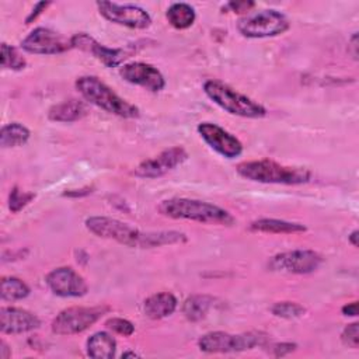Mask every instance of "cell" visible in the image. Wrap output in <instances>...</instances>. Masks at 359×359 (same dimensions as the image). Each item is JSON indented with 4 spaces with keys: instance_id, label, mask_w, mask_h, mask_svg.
Returning a JSON list of instances; mask_svg holds the SVG:
<instances>
[{
    "instance_id": "obj_33",
    "label": "cell",
    "mask_w": 359,
    "mask_h": 359,
    "mask_svg": "<svg viewBox=\"0 0 359 359\" xmlns=\"http://www.w3.org/2000/svg\"><path fill=\"white\" fill-rule=\"evenodd\" d=\"M48 6H50L49 1H39V3H36V6H35V7L32 8V11L29 13V15L25 18V22L29 24V22H32L34 20H36V17H38L39 14H42V11H45Z\"/></svg>"
},
{
    "instance_id": "obj_9",
    "label": "cell",
    "mask_w": 359,
    "mask_h": 359,
    "mask_svg": "<svg viewBox=\"0 0 359 359\" xmlns=\"http://www.w3.org/2000/svg\"><path fill=\"white\" fill-rule=\"evenodd\" d=\"M321 262V255L313 250H292L271 257L268 268L275 272L303 275L314 272Z\"/></svg>"
},
{
    "instance_id": "obj_23",
    "label": "cell",
    "mask_w": 359,
    "mask_h": 359,
    "mask_svg": "<svg viewBox=\"0 0 359 359\" xmlns=\"http://www.w3.org/2000/svg\"><path fill=\"white\" fill-rule=\"evenodd\" d=\"M213 304V297L206 294L189 296L182 304V313L189 321H199L206 317Z\"/></svg>"
},
{
    "instance_id": "obj_25",
    "label": "cell",
    "mask_w": 359,
    "mask_h": 359,
    "mask_svg": "<svg viewBox=\"0 0 359 359\" xmlns=\"http://www.w3.org/2000/svg\"><path fill=\"white\" fill-rule=\"evenodd\" d=\"M29 287L25 282L15 276H3L0 286V296L6 302H15L27 297Z\"/></svg>"
},
{
    "instance_id": "obj_28",
    "label": "cell",
    "mask_w": 359,
    "mask_h": 359,
    "mask_svg": "<svg viewBox=\"0 0 359 359\" xmlns=\"http://www.w3.org/2000/svg\"><path fill=\"white\" fill-rule=\"evenodd\" d=\"M35 198L34 192H27V191H21L18 187H14L10 191L8 195V208L13 213L20 212L24 206H27L32 199Z\"/></svg>"
},
{
    "instance_id": "obj_26",
    "label": "cell",
    "mask_w": 359,
    "mask_h": 359,
    "mask_svg": "<svg viewBox=\"0 0 359 359\" xmlns=\"http://www.w3.org/2000/svg\"><path fill=\"white\" fill-rule=\"evenodd\" d=\"M271 313L280 318L293 320V318H299V317L304 316L306 309L296 302H276L271 307Z\"/></svg>"
},
{
    "instance_id": "obj_30",
    "label": "cell",
    "mask_w": 359,
    "mask_h": 359,
    "mask_svg": "<svg viewBox=\"0 0 359 359\" xmlns=\"http://www.w3.org/2000/svg\"><path fill=\"white\" fill-rule=\"evenodd\" d=\"M342 342L349 348H358L359 345V324L352 323L346 325L341 334Z\"/></svg>"
},
{
    "instance_id": "obj_35",
    "label": "cell",
    "mask_w": 359,
    "mask_h": 359,
    "mask_svg": "<svg viewBox=\"0 0 359 359\" xmlns=\"http://www.w3.org/2000/svg\"><path fill=\"white\" fill-rule=\"evenodd\" d=\"M88 194H91V188L86 187L83 189H70V191L65 192L63 195L65 196H81V195H88Z\"/></svg>"
},
{
    "instance_id": "obj_32",
    "label": "cell",
    "mask_w": 359,
    "mask_h": 359,
    "mask_svg": "<svg viewBox=\"0 0 359 359\" xmlns=\"http://www.w3.org/2000/svg\"><path fill=\"white\" fill-rule=\"evenodd\" d=\"M255 6L254 1H230L227 7L233 13H247Z\"/></svg>"
},
{
    "instance_id": "obj_18",
    "label": "cell",
    "mask_w": 359,
    "mask_h": 359,
    "mask_svg": "<svg viewBox=\"0 0 359 359\" xmlns=\"http://www.w3.org/2000/svg\"><path fill=\"white\" fill-rule=\"evenodd\" d=\"M177 297L170 292H160L149 296L143 303L144 314L151 320H161L171 316L177 309Z\"/></svg>"
},
{
    "instance_id": "obj_19",
    "label": "cell",
    "mask_w": 359,
    "mask_h": 359,
    "mask_svg": "<svg viewBox=\"0 0 359 359\" xmlns=\"http://www.w3.org/2000/svg\"><path fill=\"white\" fill-rule=\"evenodd\" d=\"M87 112L88 109L86 102L70 98L50 107V109L48 111V118L55 122H74L86 116Z\"/></svg>"
},
{
    "instance_id": "obj_11",
    "label": "cell",
    "mask_w": 359,
    "mask_h": 359,
    "mask_svg": "<svg viewBox=\"0 0 359 359\" xmlns=\"http://www.w3.org/2000/svg\"><path fill=\"white\" fill-rule=\"evenodd\" d=\"M21 48L28 53L56 55L69 50L72 43L53 29L38 27L21 41Z\"/></svg>"
},
{
    "instance_id": "obj_12",
    "label": "cell",
    "mask_w": 359,
    "mask_h": 359,
    "mask_svg": "<svg viewBox=\"0 0 359 359\" xmlns=\"http://www.w3.org/2000/svg\"><path fill=\"white\" fill-rule=\"evenodd\" d=\"M188 158V153L181 146H174L163 150L160 154L143 160L133 171L140 178H158L181 165Z\"/></svg>"
},
{
    "instance_id": "obj_36",
    "label": "cell",
    "mask_w": 359,
    "mask_h": 359,
    "mask_svg": "<svg viewBox=\"0 0 359 359\" xmlns=\"http://www.w3.org/2000/svg\"><path fill=\"white\" fill-rule=\"evenodd\" d=\"M349 52L352 53L353 59H358V34L355 32L352 36H351V41H349Z\"/></svg>"
},
{
    "instance_id": "obj_1",
    "label": "cell",
    "mask_w": 359,
    "mask_h": 359,
    "mask_svg": "<svg viewBox=\"0 0 359 359\" xmlns=\"http://www.w3.org/2000/svg\"><path fill=\"white\" fill-rule=\"evenodd\" d=\"M86 227L90 233L98 237L115 240L119 244L133 248H154L187 241V236L181 231H142L128 223L108 216H90L86 219Z\"/></svg>"
},
{
    "instance_id": "obj_29",
    "label": "cell",
    "mask_w": 359,
    "mask_h": 359,
    "mask_svg": "<svg viewBox=\"0 0 359 359\" xmlns=\"http://www.w3.org/2000/svg\"><path fill=\"white\" fill-rule=\"evenodd\" d=\"M105 327L111 330L115 334L123 335V337H130L135 332V325L122 317H111L105 321Z\"/></svg>"
},
{
    "instance_id": "obj_14",
    "label": "cell",
    "mask_w": 359,
    "mask_h": 359,
    "mask_svg": "<svg viewBox=\"0 0 359 359\" xmlns=\"http://www.w3.org/2000/svg\"><path fill=\"white\" fill-rule=\"evenodd\" d=\"M198 133L215 151L226 158H236L243 153L241 142L222 126L212 122H201Z\"/></svg>"
},
{
    "instance_id": "obj_38",
    "label": "cell",
    "mask_w": 359,
    "mask_h": 359,
    "mask_svg": "<svg viewBox=\"0 0 359 359\" xmlns=\"http://www.w3.org/2000/svg\"><path fill=\"white\" fill-rule=\"evenodd\" d=\"M358 237H359V236H358V230H353V231L348 236V240H349V243H351L353 247H358V244H359V243H358Z\"/></svg>"
},
{
    "instance_id": "obj_3",
    "label": "cell",
    "mask_w": 359,
    "mask_h": 359,
    "mask_svg": "<svg viewBox=\"0 0 359 359\" xmlns=\"http://www.w3.org/2000/svg\"><path fill=\"white\" fill-rule=\"evenodd\" d=\"M237 172L250 181L262 184L299 185L311 178V171L304 167H290L279 164L269 158L244 161L237 165Z\"/></svg>"
},
{
    "instance_id": "obj_37",
    "label": "cell",
    "mask_w": 359,
    "mask_h": 359,
    "mask_svg": "<svg viewBox=\"0 0 359 359\" xmlns=\"http://www.w3.org/2000/svg\"><path fill=\"white\" fill-rule=\"evenodd\" d=\"M0 356H1L3 359H7V358L10 356L8 346L6 345V342H4V341H1V344H0Z\"/></svg>"
},
{
    "instance_id": "obj_7",
    "label": "cell",
    "mask_w": 359,
    "mask_h": 359,
    "mask_svg": "<svg viewBox=\"0 0 359 359\" xmlns=\"http://www.w3.org/2000/svg\"><path fill=\"white\" fill-rule=\"evenodd\" d=\"M108 311V306L67 307L53 318L52 331L57 335H73L83 332L95 324Z\"/></svg>"
},
{
    "instance_id": "obj_15",
    "label": "cell",
    "mask_w": 359,
    "mask_h": 359,
    "mask_svg": "<svg viewBox=\"0 0 359 359\" xmlns=\"http://www.w3.org/2000/svg\"><path fill=\"white\" fill-rule=\"evenodd\" d=\"M70 43H72V48H77L83 52L93 55L97 60L104 63L107 67H115L129 56V52L126 49L104 46L86 32L74 34L70 38Z\"/></svg>"
},
{
    "instance_id": "obj_2",
    "label": "cell",
    "mask_w": 359,
    "mask_h": 359,
    "mask_svg": "<svg viewBox=\"0 0 359 359\" xmlns=\"http://www.w3.org/2000/svg\"><path fill=\"white\" fill-rule=\"evenodd\" d=\"M158 212L171 219H185L199 223L222 226H233L236 223V219L229 210L209 202L189 198L165 199L158 205Z\"/></svg>"
},
{
    "instance_id": "obj_34",
    "label": "cell",
    "mask_w": 359,
    "mask_h": 359,
    "mask_svg": "<svg viewBox=\"0 0 359 359\" xmlns=\"http://www.w3.org/2000/svg\"><path fill=\"white\" fill-rule=\"evenodd\" d=\"M344 316H349V317H356L358 316V302H351L348 304H345L341 309Z\"/></svg>"
},
{
    "instance_id": "obj_31",
    "label": "cell",
    "mask_w": 359,
    "mask_h": 359,
    "mask_svg": "<svg viewBox=\"0 0 359 359\" xmlns=\"http://www.w3.org/2000/svg\"><path fill=\"white\" fill-rule=\"evenodd\" d=\"M296 349V344L292 342H282V344H275L272 346V353L275 356H285L287 353H290L292 351Z\"/></svg>"
},
{
    "instance_id": "obj_21",
    "label": "cell",
    "mask_w": 359,
    "mask_h": 359,
    "mask_svg": "<svg viewBox=\"0 0 359 359\" xmlns=\"http://www.w3.org/2000/svg\"><path fill=\"white\" fill-rule=\"evenodd\" d=\"M250 230L261 231V233H272V234H296V233H304L306 226L294 222L264 217V219L251 222Z\"/></svg>"
},
{
    "instance_id": "obj_8",
    "label": "cell",
    "mask_w": 359,
    "mask_h": 359,
    "mask_svg": "<svg viewBox=\"0 0 359 359\" xmlns=\"http://www.w3.org/2000/svg\"><path fill=\"white\" fill-rule=\"evenodd\" d=\"M237 29L247 38L276 36L289 29V21L280 11L261 10L240 18Z\"/></svg>"
},
{
    "instance_id": "obj_16",
    "label": "cell",
    "mask_w": 359,
    "mask_h": 359,
    "mask_svg": "<svg viewBox=\"0 0 359 359\" xmlns=\"http://www.w3.org/2000/svg\"><path fill=\"white\" fill-rule=\"evenodd\" d=\"M119 74L125 81L144 87L146 90L153 93L163 90L165 86V80L160 70L156 69L153 65L144 62L125 63L119 69Z\"/></svg>"
},
{
    "instance_id": "obj_20",
    "label": "cell",
    "mask_w": 359,
    "mask_h": 359,
    "mask_svg": "<svg viewBox=\"0 0 359 359\" xmlns=\"http://www.w3.org/2000/svg\"><path fill=\"white\" fill-rule=\"evenodd\" d=\"M116 351L115 338L105 332L98 331L87 339V355L94 359H112Z\"/></svg>"
},
{
    "instance_id": "obj_27",
    "label": "cell",
    "mask_w": 359,
    "mask_h": 359,
    "mask_svg": "<svg viewBox=\"0 0 359 359\" xmlns=\"http://www.w3.org/2000/svg\"><path fill=\"white\" fill-rule=\"evenodd\" d=\"M27 65V60L24 56L18 53V50L6 42L1 43V66L3 69H11V70H21Z\"/></svg>"
},
{
    "instance_id": "obj_24",
    "label": "cell",
    "mask_w": 359,
    "mask_h": 359,
    "mask_svg": "<svg viewBox=\"0 0 359 359\" xmlns=\"http://www.w3.org/2000/svg\"><path fill=\"white\" fill-rule=\"evenodd\" d=\"M29 129L18 122L7 123L1 128L0 132V144L1 147H17L22 146L29 139Z\"/></svg>"
},
{
    "instance_id": "obj_17",
    "label": "cell",
    "mask_w": 359,
    "mask_h": 359,
    "mask_svg": "<svg viewBox=\"0 0 359 359\" xmlns=\"http://www.w3.org/2000/svg\"><path fill=\"white\" fill-rule=\"evenodd\" d=\"M41 320L31 311L20 307L0 309V330L3 334H22L36 330Z\"/></svg>"
},
{
    "instance_id": "obj_6",
    "label": "cell",
    "mask_w": 359,
    "mask_h": 359,
    "mask_svg": "<svg viewBox=\"0 0 359 359\" xmlns=\"http://www.w3.org/2000/svg\"><path fill=\"white\" fill-rule=\"evenodd\" d=\"M266 341L268 335L261 331H250L243 334L212 331L199 338L198 346L206 353H229L264 346Z\"/></svg>"
},
{
    "instance_id": "obj_39",
    "label": "cell",
    "mask_w": 359,
    "mask_h": 359,
    "mask_svg": "<svg viewBox=\"0 0 359 359\" xmlns=\"http://www.w3.org/2000/svg\"><path fill=\"white\" fill-rule=\"evenodd\" d=\"M126 356H139L136 352H125L122 353V358H126Z\"/></svg>"
},
{
    "instance_id": "obj_4",
    "label": "cell",
    "mask_w": 359,
    "mask_h": 359,
    "mask_svg": "<svg viewBox=\"0 0 359 359\" xmlns=\"http://www.w3.org/2000/svg\"><path fill=\"white\" fill-rule=\"evenodd\" d=\"M76 88L86 101L97 105L108 114L121 118H137L139 108L119 97L111 87L95 76H81L76 80Z\"/></svg>"
},
{
    "instance_id": "obj_10",
    "label": "cell",
    "mask_w": 359,
    "mask_h": 359,
    "mask_svg": "<svg viewBox=\"0 0 359 359\" xmlns=\"http://www.w3.org/2000/svg\"><path fill=\"white\" fill-rule=\"evenodd\" d=\"M100 14L118 25H123L133 29H144L151 24L149 13L135 4H118L114 1H97Z\"/></svg>"
},
{
    "instance_id": "obj_13",
    "label": "cell",
    "mask_w": 359,
    "mask_h": 359,
    "mask_svg": "<svg viewBox=\"0 0 359 359\" xmlns=\"http://www.w3.org/2000/svg\"><path fill=\"white\" fill-rule=\"evenodd\" d=\"M45 283L53 294L60 297H81L88 292L84 278L70 266L52 269L46 275Z\"/></svg>"
},
{
    "instance_id": "obj_5",
    "label": "cell",
    "mask_w": 359,
    "mask_h": 359,
    "mask_svg": "<svg viewBox=\"0 0 359 359\" xmlns=\"http://www.w3.org/2000/svg\"><path fill=\"white\" fill-rule=\"evenodd\" d=\"M205 94L222 109L243 118H262L266 109L259 102L236 91L220 80H208L203 84Z\"/></svg>"
},
{
    "instance_id": "obj_22",
    "label": "cell",
    "mask_w": 359,
    "mask_h": 359,
    "mask_svg": "<svg viewBox=\"0 0 359 359\" xmlns=\"http://www.w3.org/2000/svg\"><path fill=\"white\" fill-rule=\"evenodd\" d=\"M165 17L174 28L187 29L195 22L196 14L192 6L187 3H174L167 8Z\"/></svg>"
}]
</instances>
